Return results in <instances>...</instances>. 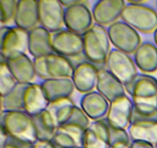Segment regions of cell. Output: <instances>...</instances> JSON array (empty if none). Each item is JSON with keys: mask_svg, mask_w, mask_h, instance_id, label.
Returning a JSON list of instances; mask_svg holds the SVG:
<instances>
[{"mask_svg": "<svg viewBox=\"0 0 157 148\" xmlns=\"http://www.w3.org/2000/svg\"><path fill=\"white\" fill-rule=\"evenodd\" d=\"M131 97L134 109L140 114L151 116L157 113V79L147 73H138L124 85Z\"/></svg>", "mask_w": 157, "mask_h": 148, "instance_id": "1", "label": "cell"}, {"mask_svg": "<svg viewBox=\"0 0 157 148\" xmlns=\"http://www.w3.org/2000/svg\"><path fill=\"white\" fill-rule=\"evenodd\" d=\"M1 127L9 137L22 143L33 144L38 140L33 117L24 110L2 111Z\"/></svg>", "mask_w": 157, "mask_h": 148, "instance_id": "2", "label": "cell"}, {"mask_svg": "<svg viewBox=\"0 0 157 148\" xmlns=\"http://www.w3.org/2000/svg\"><path fill=\"white\" fill-rule=\"evenodd\" d=\"M84 53L87 61L94 64L106 63L110 52V41L107 29L94 24L84 35Z\"/></svg>", "mask_w": 157, "mask_h": 148, "instance_id": "3", "label": "cell"}, {"mask_svg": "<svg viewBox=\"0 0 157 148\" xmlns=\"http://www.w3.org/2000/svg\"><path fill=\"white\" fill-rule=\"evenodd\" d=\"M121 18L136 30L144 33L155 32L157 29V12L147 4H136L129 1Z\"/></svg>", "mask_w": 157, "mask_h": 148, "instance_id": "4", "label": "cell"}, {"mask_svg": "<svg viewBox=\"0 0 157 148\" xmlns=\"http://www.w3.org/2000/svg\"><path fill=\"white\" fill-rule=\"evenodd\" d=\"M0 32L2 60L14 58L29 51V31L17 26H2Z\"/></svg>", "mask_w": 157, "mask_h": 148, "instance_id": "5", "label": "cell"}, {"mask_svg": "<svg viewBox=\"0 0 157 148\" xmlns=\"http://www.w3.org/2000/svg\"><path fill=\"white\" fill-rule=\"evenodd\" d=\"M109 38L115 49L134 54L140 46L141 37L137 30L124 21H117L107 28Z\"/></svg>", "mask_w": 157, "mask_h": 148, "instance_id": "6", "label": "cell"}, {"mask_svg": "<svg viewBox=\"0 0 157 148\" xmlns=\"http://www.w3.org/2000/svg\"><path fill=\"white\" fill-rule=\"evenodd\" d=\"M106 66L124 85L130 83L138 74L134 60L129 54L115 48L110 50L106 60Z\"/></svg>", "mask_w": 157, "mask_h": 148, "instance_id": "7", "label": "cell"}, {"mask_svg": "<svg viewBox=\"0 0 157 148\" xmlns=\"http://www.w3.org/2000/svg\"><path fill=\"white\" fill-rule=\"evenodd\" d=\"M93 15L87 1H78L64 9V26L66 29L83 35L93 26Z\"/></svg>", "mask_w": 157, "mask_h": 148, "instance_id": "8", "label": "cell"}, {"mask_svg": "<svg viewBox=\"0 0 157 148\" xmlns=\"http://www.w3.org/2000/svg\"><path fill=\"white\" fill-rule=\"evenodd\" d=\"M131 140H142L153 145L157 143V113L144 116L133 110L131 123L128 127Z\"/></svg>", "mask_w": 157, "mask_h": 148, "instance_id": "9", "label": "cell"}, {"mask_svg": "<svg viewBox=\"0 0 157 148\" xmlns=\"http://www.w3.org/2000/svg\"><path fill=\"white\" fill-rule=\"evenodd\" d=\"M39 23L51 33L62 29L64 25V9L59 0L38 1Z\"/></svg>", "mask_w": 157, "mask_h": 148, "instance_id": "10", "label": "cell"}, {"mask_svg": "<svg viewBox=\"0 0 157 148\" xmlns=\"http://www.w3.org/2000/svg\"><path fill=\"white\" fill-rule=\"evenodd\" d=\"M133 110L134 105L132 99L126 94L110 102L105 120L112 127L128 129L131 123Z\"/></svg>", "mask_w": 157, "mask_h": 148, "instance_id": "11", "label": "cell"}, {"mask_svg": "<svg viewBox=\"0 0 157 148\" xmlns=\"http://www.w3.org/2000/svg\"><path fill=\"white\" fill-rule=\"evenodd\" d=\"M52 46L54 52L67 58L78 56L84 51L82 35L67 29L52 34Z\"/></svg>", "mask_w": 157, "mask_h": 148, "instance_id": "12", "label": "cell"}, {"mask_svg": "<svg viewBox=\"0 0 157 148\" xmlns=\"http://www.w3.org/2000/svg\"><path fill=\"white\" fill-rule=\"evenodd\" d=\"M126 2L123 0H100L94 4L92 15L96 24L110 26L121 18Z\"/></svg>", "mask_w": 157, "mask_h": 148, "instance_id": "13", "label": "cell"}, {"mask_svg": "<svg viewBox=\"0 0 157 148\" xmlns=\"http://www.w3.org/2000/svg\"><path fill=\"white\" fill-rule=\"evenodd\" d=\"M99 69L89 61H82L75 66L71 80L75 89L81 93H87L96 87Z\"/></svg>", "mask_w": 157, "mask_h": 148, "instance_id": "14", "label": "cell"}, {"mask_svg": "<svg viewBox=\"0 0 157 148\" xmlns=\"http://www.w3.org/2000/svg\"><path fill=\"white\" fill-rule=\"evenodd\" d=\"M50 102L48 100L41 83L27 84L23 94V110L32 117L47 109Z\"/></svg>", "mask_w": 157, "mask_h": 148, "instance_id": "15", "label": "cell"}, {"mask_svg": "<svg viewBox=\"0 0 157 148\" xmlns=\"http://www.w3.org/2000/svg\"><path fill=\"white\" fill-rule=\"evenodd\" d=\"M110 102L98 91L84 94L80 101V107L93 121L104 119L108 112Z\"/></svg>", "mask_w": 157, "mask_h": 148, "instance_id": "16", "label": "cell"}, {"mask_svg": "<svg viewBox=\"0 0 157 148\" xmlns=\"http://www.w3.org/2000/svg\"><path fill=\"white\" fill-rule=\"evenodd\" d=\"M14 23L15 26L26 31H30L38 26V1L36 0H19L17 3Z\"/></svg>", "mask_w": 157, "mask_h": 148, "instance_id": "17", "label": "cell"}, {"mask_svg": "<svg viewBox=\"0 0 157 148\" xmlns=\"http://www.w3.org/2000/svg\"><path fill=\"white\" fill-rule=\"evenodd\" d=\"M82 148H109V125L105 118L90 123L84 131Z\"/></svg>", "mask_w": 157, "mask_h": 148, "instance_id": "18", "label": "cell"}, {"mask_svg": "<svg viewBox=\"0 0 157 148\" xmlns=\"http://www.w3.org/2000/svg\"><path fill=\"white\" fill-rule=\"evenodd\" d=\"M85 130L71 123L59 126L52 140L57 148H82Z\"/></svg>", "mask_w": 157, "mask_h": 148, "instance_id": "19", "label": "cell"}, {"mask_svg": "<svg viewBox=\"0 0 157 148\" xmlns=\"http://www.w3.org/2000/svg\"><path fill=\"white\" fill-rule=\"evenodd\" d=\"M29 52L33 58L46 56L54 52L51 32L41 26L29 31Z\"/></svg>", "mask_w": 157, "mask_h": 148, "instance_id": "20", "label": "cell"}, {"mask_svg": "<svg viewBox=\"0 0 157 148\" xmlns=\"http://www.w3.org/2000/svg\"><path fill=\"white\" fill-rule=\"evenodd\" d=\"M96 88L110 103L126 95L124 85L107 69H99Z\"/></svg>", "mask_w": 157, "mask_h": 148, "instance_id": "21", "label": "cell"}, {"mask_svg": "<svg viewBox=\"0 0 157 148\" xmlns=\"http://www.w3.org/2000/svg\"><path fill=\"white\" fill-rule=\"evenodd\" d=\"M12 75L18 83L29 84L36 76L33 60L26 53L6 60Z\"/></svg>", "mask_w": 157, "mask_h": 148, "instance_id": "22", "label": "cell"}, {"mask_svg": "<svg viewBox=\"0 0 157 148\" xmlns=\"http://www.w3.org/2000/svg\"><path fill=\"white\" fill-rule=\"evenodd\" d=\"M41 85L50 103L68 98L75 89L71 78H49L43 80Z\"/></svg>", "mask_w": 157, "mask_h": 148, "instance_id": "23", "label": "cell"}, {"mask_svg": "<svg viewBox=\"0 0 157 148\" xmlns=\"http://www.w3.org/2000/svg\"><path fill=\"white\" fill-rule=\"evenodd\" d=\"M134 62L136 67L144 73H153L157 71V46L151 42L140 44L135 52Z\"/></svg>", "mask_w": 157, "mask_h": 148, "instance_id": "24", "label": "cell"}, {"mask_svg": "<svg viewBox=\"0 0 157 148\" xmlns=\"http://www.w3.org/2000/svg\"><path fill=\"white\" fill-rule=\"evenodd\" d=\"M45 61L49 78H71L75 66L69 58L52 52L46 56Z\"/></svg>", "mask_w": 157, "mask_h": 148, "instance_id": "25", "label": "cell"}, {"mask_svg": "<svg viewBox=\"0 0 157 148\" xmlns=\"http://www.w3.org/2000/svg\"><path fill=\"white\" fill-rule=\"evenodd\" d=\"M73 100L68 98H64L49 103L47 109L53 118L58 127L66 124L70 119L71 113L75 107Z\"/></svg>", "mask_w": 157, "mask_h": 148, "instance_id": "26", "label": "cell"}, {"mask_svg": "<svg viewBox=\"0 0 157 148\" xmlns=\"http://www.w3.org/2000/svg\"><path fill=\"white\" fill-rule=\"evenodd\" d=\"M38 135V140L52 141L58 126L48 110L45 109L41 113L33 117Z\"/></svg>", "mask_w": 157, "mask_h": 148, "instance_id": "27", "label": "cell"}, {"mask_svg": "<svg viewBox=\"0 0 157 148\" xmlns=\"http://www.w3.org/2000/svg\"><path fill=\"white\" fill-rule=\"evenodd\" d=\"M27 84L18 83L9 94L1 97L2 111L23 110V94Z\"/></svg>", "mask_w": 157, "mask_h": 148, "instance_id": "28", "label": "cell"}, {"mask_svg": "<svg viewBox=\"0 0 157 148\" xmlns=\"http://www.w3.org/2000/svg\"><path fill=\"white\" fill-rule=\"evenodd\" d=\"M12 72L9 69L6 60H2L0 64V92L1 97H5L13 90L18 85Z\"/></svg>", "mask_w": 157, "mask_h": 148, "instance_id": "29", "label": "cell"}, {"mask_svg": "<svg viewBox=\"0 0 157 148\" xmlns=\"http://www.w3.org/2000/svg\"><path fill=\"white\" fill-rule=\"evenodd\" d=\"M16 0H0V9H1V23L2 26L7 24L9 22L15 18L16 12Z\"/></svg>", "mask_w": 157, "mask_h": 148, "instance_id": "30", "label": "cell"}, {"mask_svg": "<svg viewBox=\"0 0 157 148\" xmlns=\"http://www.w3.org/2000/svg\"><path fill=\"white\" fill-rule=\"evenodd\" d=\"M67 123H71L76 126H80L82 129L86 130L90 124V119L88 118L85 113L82 110L81 107L75 106L71 113L70 119Z\"/></svg>", "mask_w": 157, "mask_h": 148, "instance_id": "31", "label": "cell"}, {"mask_svg": "<svg viewBox=\"0 0 157 148\" xmlns=\"http://www.w3.org/2000/svg\"><path fill=\"white\" fill-rule=\"evenodd\" d=\"M33 63L36 76H38L42 80L49 79V76L47 71V66H46L45 56L34 58Z\"/></svg>", "mask_w": 157, "mask_h": 148, "instance_id": "32", "label": "cell"}, {"mask_svg": "<svg viewBox=\"0 0 157 148\" xmlns=\"http://www.w3.org/2000/svg\"><path fill=\"white\" fill-rule=\"evenodd\" d=\"M130 138H115L110 139L109 148H130Z\"/></svg>", "mask_w": 157, "mask_h": 148, "instance_id": "33", "label": "cell"}, {"mask_svg": "<svg viewBox=\"0 0 157 148\" xmlns=\"http://www.w3.org/2000/svg\"><path fill=\"white\" fill-rule=\"evenodd\" d=\"M32 144L22 143L9 136L7 140L1 146V148H29Z\"/></svg>", "mask_w": 157, "mask_h": 148, "instance_id": "34", "label": "cell"}, {"mask_svg": "<svg viewBox=\"0 0 157 148\" xmlns=\"http://www.w3.org/2000/svg\"><path fill=\"white\" fill-rule=\"evenodd\" d=\"M29 148H57L52 141L38 140L35 143L31 145Z\"/></svg>", "mask_w": 157, "mask_h": 148, "instance_id": "35", "label": "cell"}, {"mask_svg": "<svg viewBox=\"0 0 157 148\" xmlns=\"http://www.w3.org/2000/svg\"><path fill=\"white\" fill-rule=\"evenodd\" d=\"M130 148H155V145L142 140H132Z\"/></svg>", "mask_w": 157, "mask_h": 148, "instance_id": "36", "label": "cell"}, {"mask_svg": "<svg viewBox=\"0 0 157 148\" xmlns=\"http://www.w3.org/2000/svg\"><path fill=\"white\" fill-rule=\"evenodd\" d=\"M153 39H154L155 45L157 46V29L155 30L154 33H153Z\"/></svg>", "mask_w": 157, "mask_h": 148, "instance_id": "37", "label": "cell"}, {"mask_svg": "<svg viewBox=\"0 0 157 148\" xmlns=\"http://www.w3.org/2000/svg\"><path fill=\"white\" fill-rule=\"evenodd\" d=\"M155 148H157V143L156 145H155Z\"/></svg>", "mask_w": 157, "mask_h": 148, "instance_id": "38", "label": "cell"}, {"mask_svg": "<svg viewBox=\"0 0 157 148\" xmlns=\"http://www.w3.org/2000/svg\"><path fill=\"white\" fill-rule=\"evenodd\" d=\"M156 8H157V2H156Z\"/></svg>", "mask_w": 157, "mask_h": 148, "instance_id": "39", "label": "cell"}]
</instances>
